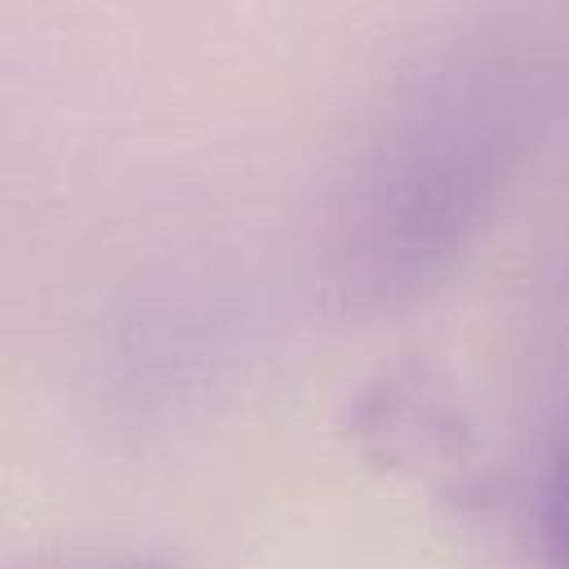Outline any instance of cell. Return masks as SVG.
I'll return each instance as SVG.
<instances>
[{
    "label": "cell",
    "instance_id": "1",
    "mask_svg": "<svg viewBox=\"0 0 569 569\" xmlns=\"http://www.w3.org/2000/svg\"><path fill=\"white\" fill-rule=\"evenodd\" d=\"M547 529H551V547L560 569H569V440L556 453L551 467V485H547Z\"/></svg>",
    "mask_w": 569,
    "mask_h": 569
},
{
    "label": "cell",
    "instance_id": "2",
    "mask_svg": "<svg viewBox=\"0 0 569 569\" xmlns=\"http://www.w3.org/2000/svg\"><path fill=\"white\" fill-rule=\"evenodd\" d=\"M120 569H169V565H120Z\"/></svg>",
    "mask_w": 569,
    "mask_h": 569
}]
</instances>
